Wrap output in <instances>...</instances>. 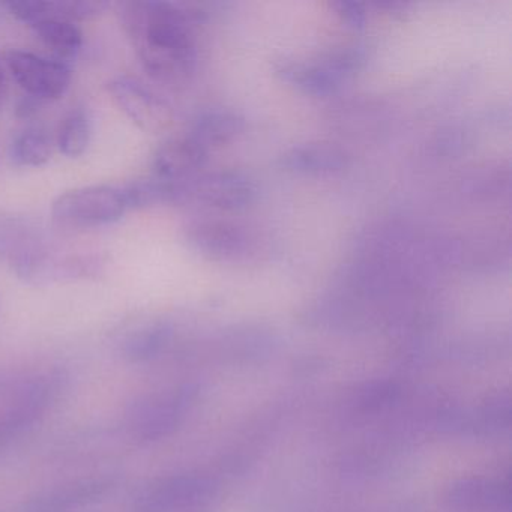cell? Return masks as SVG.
I'll list each match as a JSON object with an SVG mask.
<instances>
[{"label": "cell", "instance_id": "obj_1", "mask_svg": "<svg viewBox=\"0 0 512 512\" xmlns=\"http://www.w3.org/2000/svg\"><path fill=\"white\" fill-rule=\"evenodd\" d=\"M122 28L149 76L160 82L184 80L196 62L193 31L187 16L166 2H124Z\"/></svg>", "mask_w": 512, "mask_h": 512}, {"label": "cell", "instance_id": "obj_2", "mask_svg": "<svg viewBox=\"0 0 512 512\" xmlns=\"http://www.w3.org/2000/svg\"><path fill=\"white\" fill-rule=\"evenodd\" d=\"M127 211L122 187L110 185H92L67 191L52 206L56 223L83 229L118 223Z\"/></svg>", "mask_w": 512, "mask_h": 512}, {"label": "cell", "instance_id": "obj_3", "mask_svg": "<svg viewBox=\"0 0 512 512\" xmlns=\"http://www.w3.org/2000/svg\"><path fill=\"white\" fill-rule=\"evenodd\" d=\"M5 61L17 85L41 103L59 100L70 89L73 73L67 62L23 50H11Z\"/></svg>", "mask_w": 512, "mask_h": 512}, {"label": "cell", "instance_id": "obj_4", "mask_svg": "<svg viewBox=\"0 0 512 512\" xmlns=\"http://www.w3.org/2000/svg\"><path fill=\"white\" fill-rule=\"evenodd\" d=\"M50 253L44 227L25 214L0 212V263L17 275Z\"/></svg>", "mask_w": 512, "mask_h": 512}, {"label": "cell", "instance_id": "obj_5", "mask_svg": "<svg viewBox=\"0 0 512 512\" xmlns=\"http://www.w3.org/2000/svg\"><path fill=\"white\" fill-rule=\"evenodd\" d=\"M190 400L188 389L139 398L128 410V430L145 442L163 439L178 427Z\"/></svg>", "mask_w": 512, "mask_h": 512}, {"label": "cell", "instance_id": "obj_6", "mask_svg": "<svg viewBox=\"0 0 512 512\" xmlns=\"http://www.w3.org/2000/svg\"><path fill=\"white\" fill-rule=\"evenodd\" d=\"M119 109L145 133L158 134L170 124L169 104L146 88L140 80L121 76L107 85Z\"/></svg>", "mask_w": 512, "mask_h": 512}, {"label": "cell", "instance_id": "obj_7", "mask_svg": "<svg viewBox=\"0 0 512 512\" xmlns=\"http://www.w3.org/2000/svg\"><path fill=\"white\" fill-rule=\"evenodd\" d=\"M106 265V257L101 254L82 253L56 256L50 251L19 278H22L25 283L34 284V286H46V284L61 283V281L98 277Z\"/></svg>", "mask_w": 512, "mask_h": 512}, {"label": "cell", "instance_id": "obj_8", "mask_svg": "<svg viewBox=\"0 0 512 512\" xmlns=\"http://www.w3.org/2000/svg\"><path fill=\"white\" fill-rule=\"evenodd\" d=\"M56 380L40 379L23 389L14 406L0 418V446L10 442L43 416L52 403L56 388Z\"/></svg>", "mask_w": 512, "mask_h": 512}, {"label": "cell", "instance_id": "obj_9", "mask_svg": "<svg viewBox=\"0 0 512 512\" xmlns=\"http://www.w3.org/2000/svg\"><path fill=\"white\" fill-rule=\"evenodd\" d=\"M112 487L109 478L80 479L40 494L23 512H76L100 500Z\"/></svg>", "mask_w": 512, "mask_h": 512}, {"label": "cell", "instance_id": "obj_10", "mask_svg": "<svg viewBox=\"0 0 512 512\" xmlns=\"http://www.w3.org/2000/svg\"><path fill=\"white\" fill-rule=\"evenodd\" d=\"M205 154L206 149L191 136L172 140L155 157L154 169L157 178L176 181L196 170L202 164Z\"/></svg>", "mask_w": 512, "mask_h": 512}, {"label": "cell", "instance_id": "obj_11", "mask_svg": "<svg viewBox=\"0 0 512 512\" xmlns=\"http://www.w3.org/2000/svg\"><path fill=\"white\" fill-rule=\"evenodd\" d=\"M41 43L62 62L74 61L83 47V34L74 22L50 16L31 26Z\"/></svg>", "mask_w": 512, "mask_h": 512}, {"label": "cell", "instance_id": "obj_12", "mask_svg": "<svg viewBox=\"0 0 512 512\" xmlns=\"http://www.w3.org/2000/svg\"><path fill=\"white\" fill-rule=\"evenodd\" d=\"M53 155V139L43 128H28L14 137L8 149L11 163L17 167H41Z\"/></svg>", "mask_w": 512, "mask_h": 512}, {"label": "cell", "instance_id": "obj_13", "mask_svg": "<svg viewBox=\"0 0 512 512\" xmlns=\"http://www.w3.org/2000/svg\"><path fill=\"white\" fill-rule=\"evenodd\" d=\"M91 137V115L85 107H79V109L73 110L62 122L56 145L65 157L79 158L88 149Z\"/></svg>", "mask_w": 512, "mask_h": 512}, {"label": "cell", "instance_id": "obj_14", "mask_svg": "<svg viewBox=\"0 0 512 512\" xmlns=\"http://www.w3.org/2000/svg\"><path fill=\"white\" fill-rule=\"evenodd\" d=\"M122 193H124L128 209H140L173 202L181 197V187L173 181L154 178L131 182L122 187Z\"/></svg>", "mask_w": 512, "mask_h": 512}, {"label": "cell", "instance_id": "obj_15", "mask_svg": "<svg viewBox=\"0 0 512 512\" xmlns=\"http://www.w3.org/2000/svg\"><path fill=\"white\" fill-rule=\"evenodd\" d=\"M170 331L164 325H151L148 328L137 329L122 344L125 358L133 364L148 362L157 358L170 340Z\"/></svg>", "mask_w": 512, "mask_h": 512}, {"label": "cell", "instance_id": "obj_16", "mask_svg": "<svg viewBox=\"0 0 512 512\" xmlns=\"http://www.w3.org/2000/svg\"><path fill=\"white\" fill-rule=\"evenodd\" d=\"M109 8L107 2L101 0H59L53 2V14L55 17L70 20H86L100 16Z\"/></svg>", "mask_w": 512, "mask_h": 512}, {"label": "cell", "instance_id": "obj_17", "mask_svg": "<svg viewBox=\"0 0 512 512\" xmlns=\"http://www.w3.org/2000/svg\"><path fill=\"white\" fill-rule=\"evenodd\" d=\"M11 14L20 22L32 26L40 22L41 19L53 16L52 2H43V0H23V2H8L5 4Z\"/></svg>", "mask_w": 512, "mask_h": 512}, {"label": "cell", "instance_id": "obj_18", "mask_svg": "<svg viewBox=\"0 0 512 512\" xmlns=\"http://www.w3.org/2000/svg\"><path fill=\"white\" fill-rule=\"evenodd\" d=\"M41 104H43L41 101L25 95V97L20 100L19 106H17V116L22 119L32 118V116L40 110Z\"/></svg>", "mask_w": 512, "mask_h": 512}, {"label": "cell", "instance_id": "obj_19", "mask_svg": "<svg viewBox=\"0 0 512 512\" xmlns=\"http://www.w3.org/2000/svg\"><path fill=\"white\" fill-rule=\"evenodd\" d=\"M7 98V77H5L4 65L0 61V110L4 107Z\"/></svg>", "mask_w": 512, "mask_h": 512}]
</instances>
